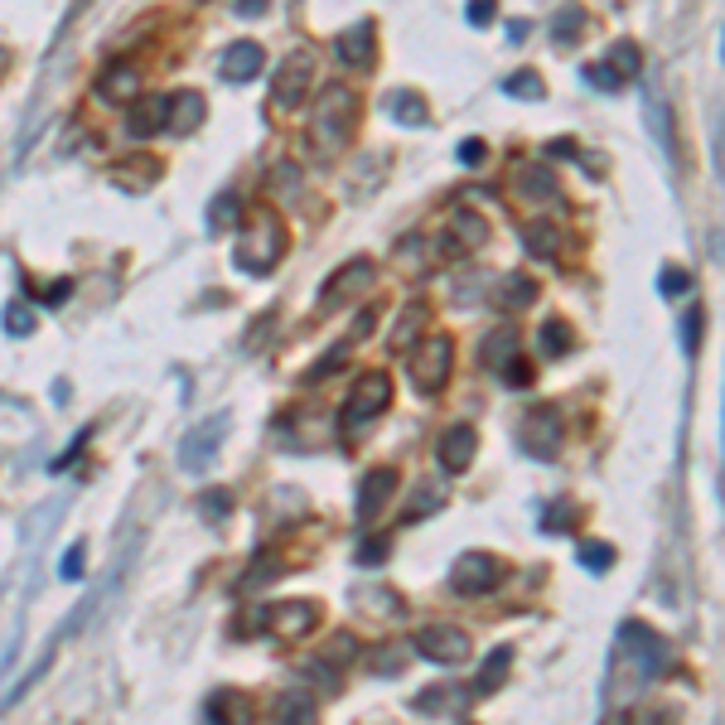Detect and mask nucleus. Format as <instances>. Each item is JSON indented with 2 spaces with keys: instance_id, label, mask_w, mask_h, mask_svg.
<instances>
[{
  "instance_id": "1",
  "label": "nucleus",
  "mask_w": 725,
  "mask_h": 725,
  "mask_svg": "<svg viewBox=\"0 0 725 725\" xmlns=\"http://www.w3.org/2000/svg\"><path fill=\"white\" fill-rule=\"evenodd\" d=\"M286 257V222L271 213V208H261L242 222V237H237V267L247 276H271L281 267Z\"/></svg>"
},
{
  "instance_id": "2",
  "label": "nucleus",
  "mask_w": 725,
  "mask_h": 725,
  "mask_svg": "<svg viewBox=\"0 0 725 725\" xmlns=\"http://www.w3.org/2000/svg\"><path fill=\"white\" fill-rule=\"evenodd\" d=\"M348 127H354V92L344 82H329L319 92V102L310 107V141H315V160H334L348 141Z\"/></svg>"
},
{
  "instance_id": "3",
  "label": "nucleus",
  "mask_w": 725,
  "mask_h": 725,
  "mask_svg": "<svg viewBox=\"0 0 725 725\" xmlns=\"http://www.w3.org/2000/svg\"><path fill=\"white\" fill-rule=\"evenodd\" d=\"M387 407H393V378H387V373H362L344 401V421H339L344 440H358Z\"/></svg>"
},
{
  "instance_id": "4",
  "label": "nucleus",
  "mask_w": 725,
  "mask_h": 725,
  "mask_svg": "<svg viewBox=\"0 0 725 725\" xmlns=\"http://www.w3.org/2000/svg\"><path fill=\"white\" fill-rule=\"evenodd\" d=\"M479 362L494 373L504 387H527L533 383V362L523 358V339H518V329H494V334H484V344H479Z\"/></svg>"
},
{
  "instance_id": "5",
  "label": "nucleus",
  "mask_w": 725,
  "mask_h": 725,
  "mask_svg": "<svg viewBox=\"0 0 725 725\" xmlns=\"http://www.w3.org/2000/svg\"><path fill=\"white\" fill-rule=\"evenodd\" d=\"M450 368H455V339L450 334H421V344H416L411 354V383L421 397H436L445 393V383H450Z\"/></svg>"
},
{
  "instance_id": "6",
  "label": "nucleus",
  "mask_w": 725,
  "mask_h": 725,
  "mask_svg": "<svg viewBox=\"0 0 725 725\" xmlns=\"http://www.w3.org/2000/svg\"><path fill=\"white\" fill-rule=\"evenodd\" d=\"M619 653L629 663H638V677L644 682H658V673H673V644H667L663 634H653L648 624H638V619H629L619 629Z\"/></svg>"
},
{
  "instance_id": "7",
  "label": "nucleus",
  "mask_w": 725,
  "mask_h": 725,
  "mask_svg": "<svg viewBox=\"0 0 725 725\" xmlns=\"http://www.w3.org/2000/svg\"><path fill=\"white\" fill-rule=\"evenodd\" d=\"M373 281H378V267H373L368 257H354V261H344L339 271L329 276L325 286H319V315H334L339 305H348L354 296H362Z\"/></svg>"
},
{
  "instance_id": "8",
  "label": "nucleus",
  "mask_w": 725,
  "mask_h": 725,
  "mask_svg": "<svg viewBox=\"0 0 725 725\" xmlns=\"http://www.w3.org/2000/svg\"><path fill=\"white\" fill-rule=\"evenodd\" d=\"M416 653H421L426 663L459 667L474 653V644H469V634L459 629V624H426V629L416 634Z\"/></svg>"
},
{
  "instance_id": "9",
  "label": "nucleus",
  "mask_w": 725,
  "mask_h": 725,
  "mask_svg": "<svg viewBox=\"0 0 725 725\" xmlns=\"http://www.w3.org/2000/svg\"><path fill=\"white\" fill-rule=\"evenodd\" d=\"M562 436H566V426H562V416H556L552 407H533L523 416V426H518V445L533 459H556V455H562Z\"/></svg>"
},
{
  "instance_id": "10",
  "label": "nucleus",
  "mask_w": 725,
  "mask_h": 725,
  "mask_svg": "<svg viewBox=\"0 0 725 725\" xmlns=\"http://www.w3.org/2000/svg\"><path fill=\"white\" fill-rule=\"evenodd\" d=\"M498 580H504V562L489 552H465L450 570V585L459 595H489V590H498Z\"/></svg>"
},
{
  "instance_id": "11",
  "label": "nucleus",
  "mask_w": 725,
  "mask_h": 725,
  "mask_svg": "<svg viewBox=\"0 0 725 725\" xmlns=\"http://www.w3.org/2000/svg\"><path fill=\"white\" fill-rule=\"evenodd\" d=\"M310 82H315V53H290L271 78V102L286 107V111L300 107L305 97H310Z\"/></svg>"
},
{
  "instance_id": "12",
  "label": "nucleus",
  "mask_w": 725,
  "mask_h": 725,
  "mask_svg": "<svg viewBox=\"0 0 725 725\" xmlns=\"http://www.w3.org/2000/svg\"><path fill=\"white\" fill-rule=\"evenodd\" d=\"M334 53H339L344 68H362V73H368V68L378 63V24L373 20L348 24V30L334 39Z\"/></svg>"
},
{
  "instance_id": "13",
  "label": "nucleus",
  "mask_w": 725,
  "mask_h": 725,
  "mask_svg": "<svg viewBox=\"0 0 725 725\" xmlns=\"http://www.w3.org/2000/svg\"><path fill=\"white\" fill-rule=\"evenodd\" d=\"M92 97L107 107H131L141 97V68L136 63H107L102 78L92 82Z\"/></svg>"
},
{
  "instance_id": "14",
  "label": "nucleus",
  "mask_w": 725,
  "mask_h": 725,
  "mask_svg": "<svg viewBox=\"0 0 725 725\" xmlns=\"http://www.w3.org/2000/svg\"><path fill=\"white\" fill-rule=\"evenodd\" d=\"M315 624H319V609L310 605V599H286V605L267 609V629L281 638V644H296V638H305Z\"/></svg>"
},
{
  "instance_id": "15",
  "label": "nucleus",
  "mask_w": 725,
  "mask_h": 725,
  "mask_svg": "<svg viewBox=\"0 0 725 725\" xmlns=\"http://www.w3.org/2000/svg\"><path fill=\"white\" fill-rule=\"evenodd\" d=\"M397 494V469L393 465H378V469H368L362 474V484H358V504H354V513H358V523H373L383 513V504Z\"/></svg>"
},
{
  "instance_id": "16",
  "label": "nucleus",
  "mask_w": 725,
  "mask_h": 725,
  "mask_svg": "<svg viewBox=\"0 0 725 725\" xmlns=\"http://www.w3.org/2000/svg\"><path fill=\"white\" fill-rule=\"evenodd\" d=\"M474 450H479V436H474V426H450L440 436V445H436V455H440V469L445 474H465L469 465H474Z\"/></svg>"
},
{
  "instance_id": "17",
  "label": "nucleus",
  "mask_w": 725,
  "mask_h": 725,
  "mask_svg": "<svg viewBox=\"0 0 725 725\" xmlns=\"http://www.w3.org/2000/svg\"><path fill=\"white\" fill-rule=\"evenodd\" d=\"M232 416L228 411H218V416H208V421L193 430V436L185 440V455H179V465L185 469H208V459H213V445L222 440V430H228Z\"/></svg>"
},
{
  "instance_id": "18",
  "label": "nucleus",
  "mask_w": 725,
  "mask_h": 725,
  "mask_svg": "<svg viewBox=\"0 0 725 725\" xmlns=\"http://www.w3.org/2000/svg\"><path fill=\"white\" fill-rule=\"evenodd\" d=\"M165 127H170V102H165V97H136L127 107V131L136 141H146V136H156Z\"/></svg>"
},
{
  "instance_id": "19",
  "label": "nucleus",
  "mask_w": 725,
  "mask_h": 725,
  "mask_svg": "<svg viewBox=\"0 0 725 725\" xmlns=\"http://www.w3.org/2000/svg\"><path fill=\"white\" fill-rule=\"evenodd\" d=\"M489 242V222H484L479 213H455L450 218V232H445V252L459 257V252H479V247Z\"/></svg>"
},
{
  "instance_id": "20",
  "label": "nucleus",
  "mask_w": 725,
  "mask_h": 725,
  "mask_svg": "<svg viewBox=\"0 0 725 725\" xmlns=\"http://www.w3.org/2000/svg\"><path fill=\"white\" fill-rule=\"evenodd\" d=\"M156 179H160V160L156 156H131V160L111 165V185L127 189V193H146Z\"/></svg>"
},
{
  "instance_id": "21",
  "label": "nucleus",
  "mask_w": 725,
  "mask_h": 725,
  "mask_svg": "<svg viewBox=\"0 0 725 725\" xmlns=\"http://www.w3.org/2000/svg\"><path fill=\"white\" fill-rule=\"evenodd\" d=\"M261 63H267L261 44H252V39H237V44H228V53H222V78H228V82H252L261 73Z\"/></svg>"
},
{
  "instance_id": "22",
  "label": "nucleus",
  "mask_w": 725,
  "mask_h": 725,
  "mask_svg": "<svg viewBox=\"0 0 725 725\" xmlns=\"http://www.w3.org/2000/svg\"><path fill=\"white\" fill-rule=\"evenodd\" d=\"M411 706L426 711V716L455 721V716H465V711H469V692H459V687H430L421 696H411Z\"/></svg>"
},
{
  "instance_id": "23",
  "label": "nucleus",
  "mask_w": 725,
  "mask_h": 725,
  "mask_svg": "<svg viewBox=\"0 0 725 725\" xmlns=\"http://www.w3.org/2000/svg\"><path fill=\"white\" fill-rule=\"evenodd\" d=\"M203 117H208V102L199 92H179V97H170V136H193L203 127Z\"/></svg>"
},
{
  "instance_id": "24",
  "label": "nucleus",
  "mask_w": 725,
  "mask_h": 725,
  "mask_svg": "<svg viewBox=\"0 0 725 725\" xmlns=\"http://www.w3.org/2000/svg\"><path fill=\"white\" fill-rule=\"evenodd\" d=\"M383 111L397 121V127H426L430 121V107H426V97H416L407 88H393L383 97Z\"/></svg>"
},
{
  "instance_id": "25",
  "label": "nucleus",
  "mask_w": 725,
  "mask_h": 725,
  "mask_svg": "<svg viewBox=\"0 0 725 725\" xmlns=\"http://www.w3.org/2000/svg\"><path fill=\"white\" fill-rule=\"evenodd\" d=\"M421 334H426V305L416 300V305H407V315H401L393 329V354H411V348L421 344Z\"/></svg>"
},
{
  "instance_id": "26",
  "label": "nucleus",
  "mask_w": 725,
  "mask_h": 725,
  "mask_svg": "<svg viewBox=\"0 0 725 725\" xmlns=\"http://www.w3.org/2000/svg\"><path fill=\"white\" fill-rule=\"evenodd\" d=\"M523 242H527V252H533V257H562V232H556L552 218H533V222H527Z\"/></svg>"
},
{
  "instance_id": "27",
  "label": "nucleus",
  "mask_w": 725,
  "mask_h": 725,
  "mask_svg": "<svg viewBox=\"0 0 725 725\" xmlns=\"http://www.w3.org/2000/svg\"><path fill=\"white\" fill-rule=\"evenodd\" d=\"M242 228V199L232 189H222L213 203H208V232H232Z\"/></svg>"
},
{
  "instance_id": "28",
  "label": "nucleus",
  "mask_w": 725,
  "mask_h": 725,
  "mask_svg": "<svg viewBox=\"0 0 725 725\" xmlns=\"http://www.w3.org/2000/svg\"><path fill=\"white\" fill-rule=\"evenodd\" d=\"M508 667H513V648L508 644L494 648L489 658H484V667H479V682H474V692H479V696L498 692V687H504V677H508Z\"/></svg>"
},
{
  "instance_id": "29",
  "label": "nucleus",
  "mask_w": 725,
  "mask_h": 725,
  "mask_svg": "<svg viewBox=\"0 0 725 725\" xmlns=\"http://www.w3.org/2000/svg\"><path fill=\"white\" fill-rule=\"evenodd\" d=\"M570 348H576V339H570L566 319H547V325H542V334H537V354L542 358H562V354H570Z\"/></svg>"
},
{
  "instance_id": "30",
  "label": "nucleus",
  "mask_w": 725,
  "mask_h": 725,
  "mask_svg": "<svg viewBox=\"0 0 725 725\" xmlns=\"http://www.w3.org/2000/svg\"><path fill=\"white\" fill-rule=\"evenodd\" d=\"M518 189H523V193H533V199L562 203V189H556L552 170H537V165H523V170H518Z\"/></svg>"
},
{
  "instance_id": "31",
  "label": "nucleus",
  "mask_w": 725,
  "mask_h": 725,
  "mask_svg": "<svg viewBox=\"0 0 725 725\" xmlns=\"http://www.w3.org/2000/svg\"><path fill=\"white\" fill-rule=\"evenodd\" d=\"M537 296V286H533V276H523V271H513L498 281V300H508V310H527Z\"/></svg>"
},
{
  "instance_id": "32",
  "label": "nucleus",
  "mask_w": 725,
  "mask_h": 725,
  "mask_svg": "<svg viewBox=\"0 0 725 725\" xmlns=\"http://www.w3.org/2000/svg\"><path fill=\"white\" fill-rule=\"evenodd\" d=\"M440 508H445V489H440V484H416V498L407 504V513H401V523H416V518L440 513Z\"/></svg>"
},
{
  "instance_id": "33",
  "label": "nucleus",
  "mask_w": 725,
  "mask_h": 725,
  "mask_svg": "<svg viewBox=\"0 0 725 725\" xmlns=\"http://www.w3.org/2000/svg\"><path fill=\"white\" fill-rule=\"evenodd\" d=\"M609 68H615V73L629 82V78H638V68H644V53H638V44L634 39H619L615 49H609V59H605Z\"/></svg>"
},
{
  "instance_id": "34",
  "label": "nucleus",
  "mask_w": 725,
  "mask_h": 725,
  "mask_svg": "<svg viewBox=\"0 0 725 725\" xmlns=\"http://www.w3.org/2000/svg\"><path fill=\"white\" fill-rule=\"evenodd\" d=\"M276 721H286V725H290V721H315V696L300 692V687L286 692L281 702H276Z\"/></svg>"
},
{
  "instance_id": "35",
  "label": "nucleus",
  "mask_w": 725,
  "mask_h": 725,
  "mask_svg": "<svg viewBox=\"0 0 725 725\" xmlns=\"http://www.w3.org/2000/svg\"><path fill=\"white\" fill-rule=\"evenodd\" d=\"M203 716H208V721H222V716H242V721H252V702H247V696H232V692H218L213 702L203 706Z\"/></svg>"
},
{
  "instance_id": "36",
  "label": "nucleus",
  "mask_w": 725,
  "mask_h": 725,
  "mask_svg": "<svg viewBox=\"0 0 725 725\" xmlns=\"http://www.w3.org/2000/svg\"><path fill=\"white\" fill-rule=\"evenodd\" d=\"M580 566L590 570V576H605V570L615 566V547H609V542H580Z\"/></svg>"
},
{
  "instance_id": "37",
  "label": "nucleus",
  "mask_w": 725,
  "mask_h": 725,
  "mask_svg": "<svg viewBox=\"0 0 725 725\" xmlns=\"http://www.w3.org/2000/svg\"><path fill=\"white\" fill-rule=\"evenodd\" d=\"M504 92L508 97H527V102H542V92H547V82H542L533 68H523V73H513L504 78Z\"/></svg>"
},
{
  "instance_id": "38",
  "label": "nucleus",
  "mask_w": 725,
  "mask_h": 725,
  "mask_svg": "<svg viewBox=\"0 0 725 725\" xmlns=\"http://www.w3.org/2000/svg\"><path fill=\"white\" fill-rule=\"evenodd\" d=\"M580 30H585V10L580 6H566L562 16H556V24H552V39H556V44H576Z\"/></svg>"
},
{
  "instance_id": "39",
  "label": "nucleus",
  "mask_w": 725,
  "mask_h": 725,
  "mask_svg": "<svg viewBox=\"0 0 725 725\" xmlns=\"http://www.w3.org/2000/svg\"><path fill=\"white\" fill-rule=\"evenodd\" d=\"M6 334H16V339L34 334V310H30L24 300H10V305H6Z\"/></svg>"
},
{
  "instance_id": "40",
  "label": "nucleus",
  "mask_w": 725,
  "mask_h": 725,
  "mask_svg": "<svg viewBox=\"0 0 725 725\" xmlns=\"http://www.w3.org/2000/svg\"><path fill=\"white\" fill-rule=\"evenodd\" d=\"M580 78L590 82V88H599V92H619V88H624V78H619L609 63H585V68H580Z\"/></svg>"
},
{
  "instance_id": "41",
  "label": "nucleus",
  "mask_w": 725,
  "mask_h": 725,
  "mask_svg": "<svg viewBox=\"0 0 725 725\" xmlns=\"http://www.w3.org/2000/svg\"><path fill=\"white\" fill-rule=\"evenodd\" d=\"M339 362H348V339H344L339 348H329V354H325V358H319V362H315V368H310V373H305V378H310V383H325V378H334V368H339Z\"/></svg>"
},
{
  "instance_id": "42",
  "label": "nucleus",
  "mask_w": 725,
  "mask_h": 725,
  "mask_svg": "<svg viewBox=\"0 0 725 725\" xmlns=\"http://www.w3.org/2000/svg\"><path fill=\"white\" fill-rule=\"evenodd\" d=\"M407 667V653L401 648H378L373 653V673H401Z\"/></svg>"
},
{
  "instance_id": "43",
  "label": "nucleus",
  "mask_w": 725,
  "mask_h": 725,
  "mask_svg": "<svg viewBox=\"0 0 725 725\" xmlns=\"http://www.w3.org/2000/svg\"><path fill=\"white\" fill-rule=\"evenodd\" d=\"M232 508V494L228 489H213V494H203V518L208 523H218L222 518V513H228Z\"/></svg>"
},
{
  "instance_id": "44",
  "label": "nucleus",
  "mask_w": 725,
  "mask_h": 725,
  "mask_svg": "<svg viewBox=\"0 0 725 725\" xmlns=\"http://www.w3.org/2000/svg\"><path fill=\"white\" fill-rule=\"evenodd\" d=\"M82 562H88V547H82V542H78V547H68V552H63L59 576H63V580H78V576H82Z\"/></svg>"
},
{
  "instance_id": "45",
  "label": "nucleus",
  "mask_w": 725,
  "mask_h": 725,
  "mask_svg": "<svg viewBox=\"0 0 725 725\" xmlns=\"http://www.w3.org/2000/svg\"><path fill=\"white\" fill-rule=\"evenodd\" d=\"M658 286H663V296H682V290L692 286V276H687V271H677V267H667V271L658 276Z\"/></svg>"
},
{
  "instance_id": "46",
  "label": "nucleus",
  "mask_w": 725,
  "mask_h": 725,
  "mask_svg": "<svg viewBox=\"0 0 725 725\" xmlns=\"http://www.w3.org/2000/svg\"><path fill=\"white\" fill-rule=\"evenodd\" d=\"M387 552H393V542H387V537L383 542H362V547H358V566H378Z\"/></svg>"
},
{
  "instance_id": "47",
  "label": "nucleus",
  "mask_w": 725,
  "mask_h": 725,
  "mask_svg": "<svg viewBox=\"0 0 725 725\" xmlns=\"http://www.w3.org/2000/svg\"><path fill=\"white\" fill-rule=\"evenodd\" d=\"M566 523H570V504H556V508H547V518H542L547 533H566Z\"/></svg>"
},
{
  "instance_id": "48",
  "label": "nucleus",
  "mask_w": 725,
  "mask_h": 725,
  "mask_svg": "<svg viewBox=\"0 0 725 725\" xmlns=\"http://www.w3.org/2000/svg\"><path fill=\"white\" fill-rule=\"evenodd\" d=\"M696 344H702V310L687 315V339H682V348H687V354H696Z\"/></svg>"
},
{
  "instance_id": "49",
  "label": "nucleus",
  "mask_w": 725,
  "mask_h": 725,
  "mask_svg": "<svg viewBox=\"0 0 725 725\" xmlns=\"http://www.w3.org/2000/svg\"><path fill=\"white\" fill-rule=\"evenodd\" d=\"M494 20V0H474L469 6V24H489Z\"/></svg>"
},
{
  "instance_id": "50",
  "label": "nucleus",
  "mask_w": 725,
  "mask_h": 725,
  "mask_svg": "<svg viewBox=\"0 0 725 725\" xmlns=\"http://www.w3.org/2000/svg\"><path fill=\"white\" fill-rule=\"evenodd\" d=\"M459 165H484V146L479 141H465V146H459Z\"/></svg>"
},
{
  "instance_id": "51",
  "label": "nucleus",
  "mask_w": 725,
  "mask_h": 725,
  "mask_svg": "<svg viewBox=\"0 0 725 725\" xmlns=\"http://www.w3.org/2000/svg\"><path fill=\"white\" fill-rule=\"evenodd\" d=\"M68 290H73V281H53V286L44 290V300H49V305H63V300H68Z\"/></svg>"
},
{
  "instance_id": "52",
  "label": "nucleus",
  "mask_w": 725,
  "mask_h": 725,
  "mask_svg": "<svg viewBox=\"0 0 725 725\" xmlns=\"http://www.w3.org/2000/svg\"><path fill=\"white\" fill-rule=\"evenodd\" d=\"M267 10V0H237V16H261Z\"/></svg>"
}]
</instances>
